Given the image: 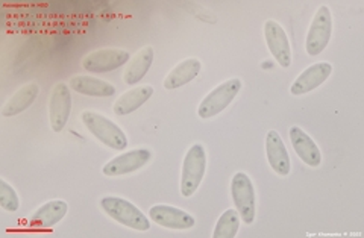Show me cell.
I'll return each instance as SVG.
<instances>
[{"instance_id":"obj_1","label":"cell","mask_w":364,"mask_h":238,"mask_svg":"<svg viewBox=\"0 0 364 238\" xmlns=\"http://www.w3.org/2000/svg\"><path fill=\"white\" fill-rule=\"evenodd\" d=\"M81 121L85 129L97 139L102 144L108 146L112 151H124L128 147L127 134L119 124L109 120L100 112L84 111L81 114Z\"/></svg>"},{"instance_id":"obj_2","label":"cell","mask_w":364,"mask_h":238,"mask_svg":"<svg viewBox=\"0 0 364 238\" xmlns=\"http://www.w3.org/2000/svg\"><path fill=\"white\" fill-rule=\"evenodd\" d=\"M207 173V151L203 144H191L187 151L181 170L179 191L184 198H191L198 191Z\"/></svg>"},{"instance_id":"obj_3","label":"cell","mask_w":364,"mask_h":238,"mask_svg":"<svg viewBox=\"0 0 364 238\" xmlns=\"http://www.w3.org/2000/svg\"><path fill=\"white\" fill-rule=\"evenodd\" d=\"M100 208L107 215L129 229L149 231L151 219L146 217L141 210L136 208L132 202L117 196H105L100 199Z\"/></svg>"},{"instance_id":"obj_4","label":"cell","mask_w":364,"mask_h":238,"mask_svg":"<svg viewBox=\"0 0 364 238\" xmlns=\"http://www.w3.org/2000/svg\"><path fill=\"white\" fill-rule=\"evenodd\" d=\"M242 87L243 82L238 77L228 79V81L222 82L202 99L198 108V116L202 120H208L220 114L232 104L237 94L240 93Z\"/></svg>"},{"instance_id":"obj_5","label":"cell","mask_w":364,"mask_h":238,"mask_svg":"<svg viewBox=\"0 0 364 238\" xmlns=\"http://www.w3.org/2000/svg\"><path fill=\"white\" fill-rule=\"evenodd\" d=\"M333 37V14L331 9L322 5L316 11L305 38V50L310 56L321 55Z\"/></svg>"},{"instance_id":"obj_6","label":"cell","mask_w":364,"mask_h":238,"mask_svg":"<svg viewBox=\"0 0 364 238\" xmlns=\"http://www.w3.org/2000/svg\"><path fill=\"white\" fill-rule=\"evenodd\" d=\"M231 198L234 207L240 214L243 223L250 225L255 220L257 198L252 180L245 172H237L231 179Z\"/></svg>"},{"instance_id":"obj_7","label":"cell","mask_w":364,"mask_h":238,"mask_svg":"<svg viewBox=\"0 0 364 238\" xmlns=\"http://www.w3.org/2000/svg\"><path fill=\"white\" fill-rule=\"evenodd\" d=\"M131 55L128 50L122 49H100L84 56L82 67L85 72L93 73H108L117 70L124 64H128Z\"/></svg>"},{"instance_id":"obj_8","label":"cell","mask_w":364,"mask_h":238,"mask_svg":"<svg viewBox=\"0 0 364 238\" xmlns=\"http://www.w3.org/2000/svg\"><path fill=\"white\" fill-rule=\"evenodd\" d=\"M152 160V151L151 149H134L129 152H123L117 156H114L111 161H108L102 173L105 176H122L136 172V170L143 168Z\"/></svg>"},{"instance_id":"obj_9","label":"cell","mask_w":364,"mask_h":238,"mask_svg":"<svg viewBox=\"0 0 364 238\" xmlns=\"http://www.w3.org/2000/svg\"><path fill=\"white\" fill-rule=\"evenodd\" d=\"M72 112L70 87L64 82L55 84L49 97V120L55 132H61Z\"/></svg>"},{"instance_id":"obj_10","label":"cell","mask_w":364,"mask_h":238,"mask_svg":"<svg viewBox=\"0 0 364 238\" xmlns=\"http://www.w3.org/2000/svg\"><path fill=\"white\" fill-rule=\"evenodd\" d=\"M264 40L275 61L287 69L291 65V46L287 32L275 20H267L264 23Z\"/></svg>"},{"instance_id":"obj_11","label":"cell","mask_w":364,"mask_h":238,"mask_svg":"<svg viewBox=\"0 0 364 238\" xmlns=\"http://www.w3.org/2000/svg\"><path fill=\"white\" fill-rule=\"evenodd\" d=\"M149 219L167 229L187 231L195 226V217L187 211L172 205H154L149 210Z\"/></svg>"},{"instance_id":"obj_12","label":"cell","mask_w":364,"mask_h":238,"mask_svg":"<svg viewBox=\"0 0 364 238\" xmlns=\"http://www.w3.org/2000/svg\"><path fill=\"white\" fill-rule=\"evenodd\" d=\"M333 75V65L329 63H317L313 64L294 79V82L290 87V93L293 96H304L306 93L313 92L322 84H325L326 79Z\"/></svg>"},{"instance_id":"obj_13","label":"cell","mask_w":364,"mask_h":238,"mask_svg":"<svg viewBox=\"0 0 364 238\" xmlns=\"http://www.w3.org/2000/svg\"><path fill=\"white\" fill-rule=\"evenodd\" d=\"M266 156L270 168L279 176H289L291 172V161L279 132L269 131L266 135Z\"/></svg>"},{"instance_id":"obj_14","label":"cell","mask_w":364,"mask_h":238,"mask_svg":"<svg viewBox=\"0 0 364 238\" xmlns=\"http://www.w3.org/2000/svg\"><path fill=\"white\" fill-rule=\"evenodd\" d=\"M289 137L291 141L293 149L299 160L313 168L322 164V152L318 149L316 141L299 126H291L289 129Z\"/></svg>"},{"instance_id":"obj_15","label":"cell","mask_w":364,"mask_h":238,"mask_svg":"<svg viewBox=\"0 0 364 238\" xmlns=\"http://www.w3.org/2000/svg\"><path fill=\"white\" fill-rule=\"evenodd\" d=\"M68 205L65 200L61 199H55L43 203V205L33 211L32 215L29 217V225L33 226V228H40V229H49L52 226L58 225L67 214Z\"/></svg>"},{"instance_id":"obj_16","label":"cell","mask_w":364,"mask_h":238,"mask_svg":"<svg viewBox=\"0 0 364 238\" xmlns=\"http://www.w3.org/2000/svg\"><path fill=\"white\" fill-rule=\"evenodd\" d=\"M154 96V87L139 85L128 92H124L112 105V111L116 116H128L131 112L141 108L147 100Z\"/></svg>"},{"instance_id":"obj_17","label":"cell","mask_w":364,"mask_h":238,"mask_svg":"<svg viewBox=\"0 0 364 238\" xmlns=\"http://www.w3.org/2000/svg\"><path fill=\"white\" fill-rule=\"evenodd\" d=\"M68 84H70L73 92L90 97H109L116 94V87L96 76L79 75L72 77Z\"/></svg>"},{"instance_id":"obj_18","label":"cell","mask_w":364,"mask_h":238,"mask_svg":"<svg viewBox=\"0 0 364 238\" xmlns=\"http://www.w3.org/2000/svg\"><path fill=\"white\" fill-rule=\"evenodd\" d=\"M202 64L198 58H187L176 64L168 75L164 77V88L166 90H176L190 84L193 79H196L200 73Z\"/></svg>"},{"instance_id":"obj_19","label":"cell","mask_w":364,"mask_h":238,"mask_svg":"<svg viewBox=\"0 0 364 238\" xmlns=\"http://www.w3.org/2000/svg\"><path fill=\"white\" fill-rule=\"evenodd\" d=\"M154 49L152 46H144L134 55V58L129 60L127 69L123 73V81L128 85L139 84L141 79L151 70L154 63Z\"/></svg>"},{"instance_id":"obj_20","label":"cell","mask_w":364,"mask_h":238,"mask_svg":"<svg viewBox=\"0 0 364 238\" xmlns=\"http://www.w3.org/2000/svg\"><path fill=\"white\" fill-rule=\"evenodd\" d=\"M38 93H40V87L36 82H31L25 87L18 88L13 94V97H9L6 104L4 105L2 116L14 117L17 114H21L23 111H26L33 102H36Z\"/></svg>"},{"instance_id":"obj_21","label":"cell","mask_w":364,"mask_h":238,"mask_svg":"<svg viewBox=\"0 0 364 238\" xmlns=\"http://www.w3.org/2000/svg\"><path fill=\"white\" fill-rule=\"evenodd\" d=\"M240 214L235 208L226 210L215 223V228L213 232L214 238H234L240 229Z\"/></svg>"},{"instance_id":"obj_22","label":"cell","mask_w":364,"mask_h":238,"mask_svg":"<svg viewBox=\"0 0 364 238\" xmlns=\"http://www.w3.org/2000/svg\"><path fill=\"white\" fill-rule=\"evenodd\" d=\"M0 207L9 212H16L20 207L17 191L5 179H0Z\"/></svg>"}]
</instances>
